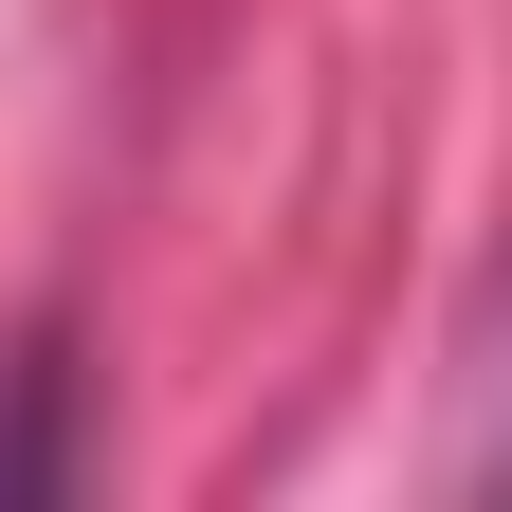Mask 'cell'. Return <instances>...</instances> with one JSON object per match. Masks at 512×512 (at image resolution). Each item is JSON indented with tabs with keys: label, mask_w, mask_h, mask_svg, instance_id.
<instances>
[{
	"label": "cell",
	"mask_w": 512,
	"mask_h": 512,
	"mask_svg": "<svg viewBox=\"0 0 512 512\" xmlns=\"http://www.w3.org/2000/svg\"><path fill=\"white\" fill-rule=\"evenodd\" d=\"M494 476H512V458H494Z\"/></svg>",
	"instance_id": "obj_1"
}]
</instances>
